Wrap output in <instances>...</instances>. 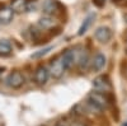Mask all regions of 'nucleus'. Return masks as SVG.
Instances as JSON below:
<instances>
[{"mask_svg": "<svg viewBox=\"0 0 127 126\" xmlns=\"http://www.w3.org/2000/svg\"><path fill=\"white\" fill-rule=\"evenodd\" d=\"M88 102L95 110H105L111 104V98L107 93L102 92H92L88 96Z\"/></svg>", "mask_w": 127, "mask_h": 126, "instance_id": "obj_1", "label": "nucleus"}, {"mask_svg": "<svg viewBox=\"0 0 127 126\" xmlns=\"http://www.w3.org/2000/svg\"><path fill=\"white\" fill-rule=\"evenodd\" d=\"M24 83H26L24 75L20 71H18V70L12 71L6 77V79H5V84H6L9 88H12V89H19V88H22L24 85Z\"/></svg>", "mask_w": 127, "mask_h": 126, "instance_id": "obj_2", "label": "nucleus"}, {"mask_svg": "<svg viewBox=\"0 0 127 126\" xmlns=\"http://www.w3.org/2000/svg\"><path fill=\"white\" fill-rule=\"evenodd\" d=\"M92 85L97 92H102V93H109L112 90V83L107 75H99L95 79H93Z\"/></svg>", "mask_w": 127, "mask_h": 126, "instance_id": "obj_3", "label": "nucleus"}, {"mask_svg": "<svg viewBox=\"0 0 127 126\" xmlns=\"http://www.w3.org/2000/svg\"><path fill=\"white\" fill-rule=\"evenodd\" d=\"M65 66L62 64V60H61V56H56L55 59H52L51 62H50V75L55 79H60L64 73H65Z\"/></svg>", "mask_w": 127, "mask_h": 126, "instance_id": "obj_4", "label": "nucleus"}, {"mask_svg": "<svg viewBox=\"0 0 127 126\" xmlns=\"http://www.w3.org/2000/svg\"><path fill=\"white\" fill-rule=\"evenodd\" d=\"M34 83L37 85H45L50 78V71L45 65H39L34 71Z\"/></svg>", "mask_w": 127, "mask_h": 126, "instance_id": "obj_5", "label": "nucleus"}, {"mask_svg": "<svg viewBox=\"0 0 127 126\" xmlns=\"http://www.w3.org/2000/svg\"><path fill=\"white\" fill-rule=\"evenodd\" d=\"M94 37L98 42H100V43H107V42H109L111 38H112V31H111V28L104 27V26L98 27L94 32Z\"/></svg>", "mask_w": 127, "mask_h": 126, "instance_id": "obj_6", "label": "nucleus"}, {"mask_svg": "<svg viewBox=\"0 0 127 126\" xmlns=\"http://www.w3.org/2000/svg\"><path fill=\"white\" fill-rule=\"evenodd\" d=\"M60 56H61L62 64H64L66 70L71 69L74 66V64L76 62V54H75V51H72V50H66L65 52H62Z\"/></svg>", "mask_w": 127, "mask_h": 126, "instance_id": "obj_7", "label": "nucleus"}, {"mask_svg": "<svg viewBox=\"0 0 127 126\" xmlns=\"http://www.w3.org/2000/svg\"><path fill=\"white\" fill-rule=\"evenodd\" d=\"M14 18V12L10 6H1L0 8V24H9L12 23Z\"/></svg>", "mask_w": 127, "mask_h": 126, "instance_id": "obj_8", "label": "nucleus"}, {"mask_svg": "<svg viewBox=\"0 0 127 126\" xmlns=\"http://www.w3.org/2000/svg\"><path fill=\"white\" fill-rule=\"evenodd\" d=\"M59 6L60 4L57 3V0H46L43 3V12L46 15L54 17L59 13Z\"/></svg>", "mask_w": 127, "mask_h": 126, "instance_id": "obj_9", "label": "nucleus"}, {"mask_svg": "<svg viewBox=\"0 0 127 126\" xmlns=\"http://www.w3.org/2000/svg\"><path fill=\"white\" fill-rule=\"evenodd\" d=\"M105 65V56L103 54H100V52H98V54H95L92 62H90V68L93 71H99L104 68Z\"/></svg>", "mask_w": 127, "mask_h": 126, "instance_id": "obj_10", "label": "nucleus"}, {"mask_svg": "<svg viewBox=\"0 0 127 126\" xmlns=\"http://www.w3.org/2000/svg\"><path fill=\"white\" fill-rule=\"evenodd\" d=\"M55 24H56V19L51 15H45V17L39 18V20H38V27L42 31L43 29H51L52 27H55Z\"/></svg>", "mask_w": 127, "mask_h": 126, "instance_id": "obj_11", "label": "nucleus"}, {"mask_svg": "<svg viewBox=\"0 0 127 126\" xmlns=\"http://www.w3.org/2000/svg\"><path fill=\"white\" fill-rule=\"evenodd\" d=\"M10 8L14 13H23L28 10V3L27 0H12L10 1Z\"/></svg>", "mask_w": 127, "mask_h": 126, "instance_id": "obj_12", "label": "nucleus"}, {"mask_svg": "<svg viewBox=\"0 0 127 126\" xmlns=\"http://www.w3.org/2000/svg\"><path fill=\"white\" fill-rule=\"evenodd\" d=\"M13 47L8 40H0V57H8L12 55Z\"/></svg>", "mask_w": 127, "mask_h": 126, "instance_id": "obj_13", "label": "nucleus"}, {"mask_svg": "<svg viewBox=\"0 0 127 126\" xmlns=\"http://www.w3.org/2000/svg\"><path fill=\"white\" fill-rule=\"evenodd\" d=\"M61 126H88L87 122H84L81 120H79V117H66L64 119Z\"/></svg>", "mask_w": 127, "mask_h": 126, "instance_id": "obj_14", "label": "nucleus"}, {"mask_svg": "<svg viewBox=\"0 0 127 126\" xmlns=\"http://www.w3.org/2000/svg\"><path fill=\"white\" fill-rule=\"evenodd\" d=\"M93 19H94V15L93 14H90L89 17H87L85 18V20L83 22V24L80 26V28H79V32H78V35L79 36H83L84 33L88 31V28L90 27V24H92V22H93Z\"/></svg>", "mask_w": 127, "mask_h": 126, "instance_id": "obj_15", "label": "nucleus"}, {"mask_svg": "<svg viewBox=\"0 0 127 126\" xmlns=\"http://www.w3.org/2000/svg\"><path fill=\"white\" fill-rule=\"evenodd\" d=\"M78 62H79V69H80V70L83 71L84 69L87 68L88 62H89V57H88V54H87V52H83Z\"/></svg>", "mask_w": 127, "mask_h": 126, "instance_id": "obj_16", "label": "nucleus"}, {"mask_svg": "<svg viewBox=\"0 0 127 126\" xmlns=\"http://www.w3.org/2000/svg\"><path fill=\"white\" fill-rule=\"evenodd\" d=\"M51 50V47H46V48H43V50H39L38 52H36V54H33L32 55V59H37V57H41V56H43V55H46L47 52Z\"/></svg>", "mask_w": 127, "mask_h": 126, "instance_id": "obj_17", "label": "nucleus"}, {"mask_svg": "<svg viewBox=\"0 0 127 126\" xmlns=\"http://www.w3.org/2000/svg\"><path fill=\"white\" fill-rule=\"evenodd\" d=\"M93 3L97 5V6H103L105 1H104V0H93Z\"/></svg>", "mask_w": 127, "mask_h": 126, "instance_id": "obj_18", "label": "nucleus"}, {"mask_svg": "<svg viewBox=\"0 0 127 126\" xmlns=\"http://www.w3.org/2000/svg\"><path fill=\"white\" fill-rule=\"evenodd\" d=\"M3 70H4V68H0V78H1V74H3Z\"/></svg>", "mask_w": 127, "mask_h": 126, "instance_id": "obj_19", "label": "nucleus"}, {"mask_svg": "<svg viewBox=\"0 0 127 126\" xmlns=\"http://www.w3.org/2000/svg\"><path fill=\"white\" fill-rule=\"evenodd\" d=\"M125 19H126V22H127V15H126V17H125Z\"/></svg>", "mask_w": 127, "mask_h": 126, "instance_id": "obj_20", "label": "nucleus"}, {"mask_svg": "<svg viewBox=\"0 0 127 126\" xmlns=\"http://www.w3.org/2000/svg\"><path fill=\"white\" fill-rule=\"evenodd\" d=\"M57 126H61V125H57Z\"/></svg>", "mask_w": 127, "mask_h": 126, "instance_id": "obj_21", "label": "nucleus"}]
</instances>
